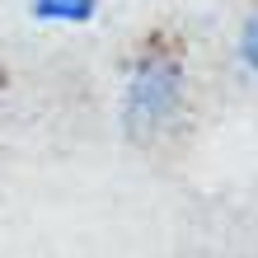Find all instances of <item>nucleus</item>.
<instances>
[{"label": "nucleus", "mask_w": 258, "mask_h": 258, "mask_svg": "<svg viewBox=\"0 0 258 258\" xmlns=\"http://www.w3.org/2000/svg\"><path fill=\"white\" fill-rule=\"evenodd\" d=\"M235 52H239V66H244V71L253 75V80H258V5L244 14V24H239Z\"/></svg>", "instance_id": "nucleus-3"}, {"label": "nucleus", "mask_w": 258, "mask_h": 258, "mask_svg": "<svg viewBox=\"0 0 258 258\" xmlns=\"http://www.w3.org/2000/svg\"><path fill=\"white\" fill-rule=\"evenodd\" d=\"M188 108V71L164 38L146 42L132 56L127 80H122V132L132 141H160L164 132L178 127Z\"/></svg>", "instance_id": "nucleus-1"}, {"label": "nucleus", "mask_w": 258, "mask_h": 258, "mask_svg": "<svg viewBox=\"0 0 258 258\" xmlns=\"http://www.w3.org/2000/svg\"><path fill=\"white\" fill-rule=\"evenodd\" d=\"M99 14V0H33L38 24H89Z\"/></svg>", "instance_id": "nucleus-2"}]
</instances>
